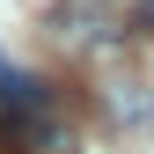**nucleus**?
Listing matches in <instances>:
<instances>
[{
    "label": "nucleus",
    "mask_w": 154,
    "mask_h": 154,
    "mask_svg": "<svg viewBox=\"0 0 154 154\" xmlns=\"http://www.w3.org/2000/svg\"><path fill=\"white\" fill-rule=\"evenodd\" d=\"M44 29L59 37L66 51H118V44H125L118 0H59V8L44 15Z\"/></svg>",
    "instance_id": "1"
},
{
    "label": "nucleus",
    "mask_w": 154,
    "mask_h": 154,
    "mask_svg": "<svg viewBox=\"0 0 154 154\" xmlns=\"http://www.w3.org/2000/svg\"><path fill=\"white\" fill-rule=\"evenodd\" d=\"M95 95H103V118L118 125V132H147L154 125V88L147 81H103Z\"/></svg>",
    "instance_id": "2"
},
{
    "label": "nucleus",
    "mask_w": 154,
    "mask_h": 154,
    "mask_svg": "<svg viewBox=\"0 0 154 154\" xmlns=\"http://www.w3.org/2000/svg\"><path fill=\"white\" fill-rule=\"evenodd\" d=\"M140 29H147V37H154V0H140Z\"/></svg>",
    "instance_id": "3"
}]
</instances>
